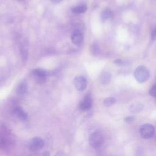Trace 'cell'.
Wrapping results in <instances>:
<instances>
[{
  "label": "cell",
  "instance_id": "cell-1",
  "mask_svg": "<svg viewBox=\"0 0 156 156\" xmlns=\"http://www.w3.org/2000/svg\"><path fill=\"white\" fill-rule=\"evenodd\" d=\"M134 76L138 82L144 83L149 79L150 73L146 66H139L135 69Z\"/></svg>",
  "mask_w": 156,
  "mask_h": 156
},
{
  "label": "cell",
  "instance_id": "cell-2",
  "mask_svg": "<svg viewBox=\"0 0 156 156\" xmlns=\"http://www.w3.org/2000/svg\"><path fill=\"white\" fill-rule=\"evenodd\" d=\"M36 82L38 83L43 84L46 82L48 76L52 75V72L41 68H36L32 71Z\"/></svg>",
  "mask_w": 156,
  "mask_h": 156
},
{
  "label": "cell",
  "instance_id": "cell-3",
  "mask_svg": "<svg viewBox=\"0 0 156 156\" xmlns=\"http://www.w3.org/2000/svg\"><path fill=\"white\" fill-rule=\"evenodd\" d=\"M104 142V138L102 133L99 131L92 133L89 138L90 144L94 148L100 147Z\"/></svg>",
  "mask_w": 156,
  "mask_h": 156
},
{
  "label": "cell",
  "instance_id": "cell-4",
  "mask_svg": "<svg viewBox=\"0 0 156 156\" xmlns=\"http://www.w3.org/2000/svg\"><path fill=\"white\" fill-rule=\"evenodd\" d=\"M140 135L144 139L152 138L155 133V128L151 124H144L140 128Z\"/></svg>",
  "mask_w": 156,
  "mask_h": 156
},
{
  "label": "cell",
  "instance_id": "cell-5",
  "mask_svg": "<svg viewBox=\"0 0 156 156\" xmlns=\"http://www.w3.org/2000/svg\"><path fill=\"white\" fill-rule=\"evenodd\" d=\"M73 83L75 88L79 91H84L87 87V80L83 76H76L73 79Z\"/></svg>",
  "mask_w": 156,
  "mask_h": 156
},
{
  "label": "cell",
  "instance_id": "cell-6",
  "mask_svg": "<svg viewBox=\"0 0 156 156\" xmlns=\"http://www.w3.org/2000/svg\"><path fill=\"white\" fill-rule=\"evenodd\" d=\"M44 141L40 137H34L32 138L29 144V149L32 152L37 151L44 146Z\"/></svg>",
  "mask_w": 156,
  "mask_h": 156
},
{
  "label": "cell",
  "instance_id": "cell-7",
  "mask_svg": "<svg viewBox=\"0 0 156 156\" xmlns=\"http://www.w3.org/2000/svg\"><path fill=\"white\" fill-rule=\"evenodd\" d=\"M84 39L83 32L80 29H76L73 30L71 35V40L73 44L76 45H80Z\"/></svg>",
  "mask_w": 156,
  "mask_h": 156
},
{
  "label": "cell",
  "instance_id": "cell-8",
  "mask_svg": "<svg viewBox=\"0 0 156 156\" xmlns=\"http://www.w3.org/2000/svg\"><path fill=\"white\" fill-rule=\"evenodd\" d=\"M93 105V99L90 94H87L79 102V107L82 111H87L90 109Z\"/></svg>",
  "mask_w": 156,
  "mask_h": 156
},
{
  "label": "cell",
  "instance_id": "cell-9",
  "mask_svg": "<svg viewBox=\"0 0 156 156\" xmlns=\"http://www.w3.org/2000/svg\"><path fill=\"white\" fill-rule=\"evenodd\" d=\"M13 113L15 116L21 121H25L27 118V113L21 107H15L13 110Z\"/></svg>",
  "mask_w": 156,
  "mask_h": 156
},
{
  "label": "cell",
  "instance_id": "cell-10",
  "mask_svg": "<svg viewBox=\"0 0 156 156\" xmlns=\"http://www.w3.org/2000/svg\"><path fill=\"white\" fill-rule=\"evenodd\" d=\"M144 108L143 104L141 102H134L129 107V111L132 113H138L143 110Z\"/></svg>",
  "mask_w": 156,
  "mask_h": 156
},
{
  "label": "cell",
  "instance_id": "cell-11",
  "mask_svg": "<svg viewBox=\"0 0 156 156\" xmlns=\"http://www.w3.org/2000/svg\"><path fill=\"white\" fill-rule=\"evenodd\" d=\"M111 74L108 71L102 72L99 76V81L102 85H107L111 80Z\"/></svg>",
  "mask_w": 156,
  "mask_h": 156
},
{
  "label": "cell",
  "instance_id": "cell-12",
  "mask_svg": "<svg viewBox=\"0 0 156 156\" xmlns=\"http://www.w3.org/2000/svg\"><path fill=\"white\" fill-rule=\"evenodd\" d=\"M87 9H88V7H87V5H85L84 4H79L78 5L72 7L71 11L74 13L80 14V13H85L87 10Z\"/></svg>",
  "mask_w": 156,
  "mask_h": 156
},
{
  "label": "cell",
  "instance_id": "cell-13",
  "mask_svg": "<svg viewBox=\"0 0 156 156\" xmlns=\"http://www.w3.org/2000/svg\"><path fill=\"white\" fill-rule=\"evenodd\" d=\"M102 21L112 19L113 17V13L110 9H105L101 13V15Z\"/></svg>",
  "mask_w": 156,
  "mask_h": 156
},
{
  "label": "cell",
  "instance_id": "cell-14",
  "mask_svg": "<svg viewBox=\"0 0 156 156\" xmlns=\"http://www.w3.org/2000/svg\"><path fill=\"white\" fill-rule=\"evenodd\" d=\"M27 87L24 82H21L16 87V91L20 95L25 94L27 93Z\"/></svg>",
  "mask_w": 156,
  "mask_h": 156
},
{
  "label": "cell",
  "instance_id": "cell-15",
  "mask_svg": "<svg viewBox=\"0 0 156 156\" xmlns=\"http://www.w3.org/2000/svg\"><path fill=\"white\" fill-rule=\"evenodd\" d=\"M116 102V99L113 97H108L104 99L103 103L104 105L106 107H110L113 105Z\"/></svg>",
  "mask_w": 156,
  "mask_h": 156
},
{
  "label": "cell",
  "instance_id": "cell-16",
  "mask_svg": "<svg viewBox=\"0 0 156 156\" xmlns=\"http://www.w3.org/2000/svg\"><path fill=\"white\" fill-rule=\"evenodd\" d=\"M91 52L94 55H98V53L99 52V46L97 44L94 43L91 46Z\"/></svg>",
  "mask_w": 156,
  "mask_h": 156
},
{
  "label": "cell",
  "instance_id": "cell-17",
  "mask_svg": "<svg viewBox=\"0 0 156 156\" xmlns=\"http://www.w3.org/2000/svg\"><path fill=\"white\" fill-rule=\"evenodd\" d=\"M149 94L153 97L156 98V83L149 90Z\"/></svg>",
  "mask_w": 156,
  "mask_h": 156
},
{
  "label": "cell",
  "instance_id": "cell-18",
  "mask_svg": "<svg viewBox=\"0 0 156 156\" xmlns=\"http://www.w3.org/2000/svg\"><path fill=\"white\" fill-rule=\"evenodd\" d=\"M115 63L118 65H120V66H124V65H126V63H127V62L126 61H123L122 60H121V59H117V60H115L114 61Z\"/></svg>",
  "mask_w": 156,
  "mask_h": 156
},
{
  "label": "cell",
  "instance_id": "cell-19",
  "mask_svg": "<svg viewBox=\"0 0 156 156\" xmlns=\"http://www.w3.org/2000/svg\"><path fill=\"white\" fill-rule=\"evenodd\" d=\"M135 120V117L133 116H127L124 118V121L126 122H132Z\"/></svg>",
  "mask_w": 156,
  "mask_h": 156
},
{
  "label": "cell",
  "instance_id": "cell-20",
  "mask_svg": "<svg viewBox=\"0 0 156 156\" xmlns=\"http://www.w3.org/2000/svg\"><path fill=\"white\" fill-rule=\"evenodd\" d=\"M151 38L152 40H156V27L152 30L151 32Z\"/></svg>",
  "mask_w": 156,
  "mask_h": 156
},
{
  "label": "cell",
  "instance_id": "cell-21",
  "mask_svg": "<svg viewBox=\"0 0 156 156\" xmlns=\"http://www.w3.org/2000/svg\"><path fill=\"white\" fill-rule=\"evenodd\" d=\"M52 3L54 4H58L60 3L62 0H50Z\"/></svg>",
  "mask_w": 156,
  "mask_h": 156
},
{
  "label": "cell",
  "instance_id": "cell-22",
  "mask_svg": "<svg viewBox=\"0 0 156 156\" xmlns=\"http://www.w3.org/2000/svg\"><path fill=\"white\" fill-rule=\"evenodd\" d=\"M4 144V140L1 136H0V147L2 146Z\"/></svg>",
  "mask_w": 156,
  "mask_h": 156
},
{
  "label": "cell",
  "instance_id": "cell-23",
  "mask_svg": "<svg viewBox=\"0 0 156 156\" xmlns=\"http://www.w3.org/2000/svg\"><path fill=\"white\" fill-rule=\"evenodd\" d=\"M42 156H50V154L48 151H45L43 153V155Z\"/></svg>",
  "mask_w": 156,
  "mask_h": 156
}]
</instances>
